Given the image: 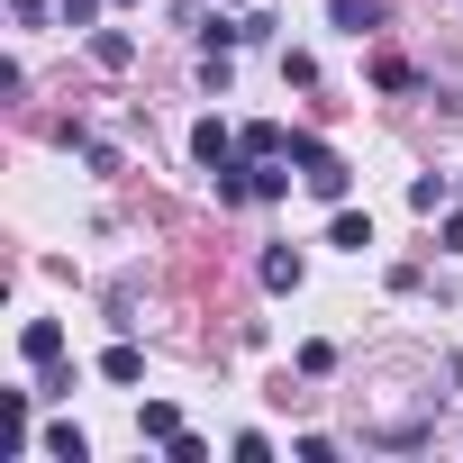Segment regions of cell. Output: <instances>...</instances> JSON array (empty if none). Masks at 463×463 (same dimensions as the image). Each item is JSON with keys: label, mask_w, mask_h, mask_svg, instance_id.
<instances>
[{"label": "cell", "mask_w": 463, "mask_h": 463, "mask_svg": "<svg viewBox=\"0 0 463 463\" xmlns=\"http://www.w3.org/2000/svg\"><path fill=\"white\" fill-rule=\"evenodd\" d=\"M237 146H246V137H227L218 118H200V137H191V155H200L209 173H218V164H237Z\"/></svg>", "instance_id": "7a4b0ae2"}, {"label": "cell", "mask_w": 463, "mask_h": 463, "mask_svg": "<svg viewBox=\"0 0 463 463\" xmlns=\"http://www.w3.org/2000/svg\"><path fill=\"white\" fill-rule=\"evenodd\" d=\"M327 19H336V28H354V37H364V28H373V19H382V0H327Z\"/></svg>", "instance_id": "277c9868"}, {"label": "cell", "mask_w": 463, "mask_h": 463, "mask_svg": "<svg viewBox=\"0 0 463 463\" xmlns=\"http://www.w3.org/2000/svg\"><path fill=\"white\" fill-rule=\"evenodd\" d=\"M264 282H273V291H300V255L273 246V255H264Z\"/></svg>", "instance_id": "8992f818"}, {"label": "cell", "mask_w": 463, "mask_h": 463, "mask_svg": "<svg viewBox=\"0 0 463 463\" xmlns=\"http://www.w3.org/2000/svg\"><path fill=\"white\" fill-rule=\"evenodd\" d=\"M128 55H137V46H128V37H118V28H100V37H91V64H100V73H118V64H128Z\"/></svg>", "instance_id": "5b68a950"}, {"label": "cell", "mask_w": 463, "mask_h": 463, "mask_svg": "<svg viewBox=\"0 0 463 463\" xmlns=\"http://www.w3.org/2000/svg\"><path fill=\"white\" fill-rule=\"evenodd\" d=\"M91 10H100V0H64V28H91Z\"/></svg>", "instance_id": "9c48e42d"}, {"label": "cell", "mask_w": 463, "mask_h": 463, "mask_svg": "<svg viewBox=\"0 0 463 463\" xmlns=\"http://www.w3.org/2000/svg\"><path fill=\"white\" fill-rule=\"evenodd\" d=\"M100 373H109V382H137V373H146V354H137V345H109V354H100Z\"/></svg>", "instance_id": "52a82bcc"}, {"label": "cell", "mask_w": 463, "mask_h": 463, "mask_svg": "<svg viewBox=\"0 0 463 463\" xmlns=\"http://www.w3.org/2000/svg\"><path fill=\"white\" fill-rule=\"evenodd\" d=\"M19 354H28V364H55V354H64V327H55V318H28V327H19Z\"/></svg>", "instance_id": "3957f363"}, {"label": "cell", "mask_w": 463, "mask_h": 463, "mask_svg": "<svg viewBox=\"0 0 463 463\" xmlns=\"http://www.w3.org/2000/svg\"><path fill=\"white\" fill-rule=\"evenodd\" d=\"M46 454H55V463H91V445H82V427H55V436H46Z\"/></svg>", "instance_id": "ba28073f"}, {"label": "cell", "mask_w": 463, "mask_h": 463, "mask_svg": "<svg viewBox=\"0 0 463 463\" xmlns=\"http://www.w3.org/2000/svg\"><path fill=\"white\" fill-rule=\"evenodd\" d=\"M291 155H300V182H309V191H318V200H345V164H336V155H327V146H318V137H300V146H291Z\"/></svg>", "instance_id": "6da1fadb"}, {"label": "cell", "mask_w": 463, "mask_h": 463, "mask_svg": "<svg viewBox=\"0 0 463 463\" xmlns=\"http://www.w3.org/2000/svg\"><path fill=\"white\" fill-rule=\"evenodd\" d=\"M10 10H19V28H37V19H46V0H10Z\"/></svg>", "instance_id": "30bf717a"}]
</instances>
